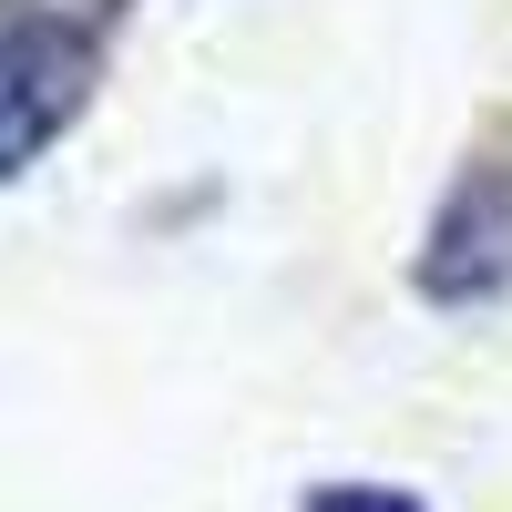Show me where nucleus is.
Listing matches in <instances>:
<instances>
[{"instance_id": "f257e3e1", "label": "nucleus", "mask_w": 512, "mask_h": 512, "mask_svg": "<svg viewBox=\"0 0 512 512\" xmlns=\"http://www.w3.org/2000/svg\"><path fill=\"white\" fill-rule=\"evenodd\" d=\"M93 82H103V52H93L82 21H52V11L0 21V185L31 175V164L82 123Z\"/></svg>"}, {"instance_id": "f03ea898", "label": "nucleus", "mask_w": 512, "mask_h": 512, "mask_svg": "<svg viewBox=\"0 0 512 512\" xmlns=\"http://www.w3.org/2000/svg\"><path fill=\"white\" fill-rule=\"evenodd\" d=\"M410 287L431 297V308H492V297L512 287V144H482L451 175L431 236H420Z\"/></svg>"}, {"instance_id": "7ed1b4c3", "label": "nucleus", "mask_w": 512, "mask_h": 512, "mask_svg": "<svg viewBox=\"0 0 512 512\" xmlns=\"http://www.w3.org/2000/svg\"><path fill=\"white\" fill-rule=\"evenodd\" d=\"M308 512H431V502H410L390 482H328V492H308Z\"/></svg>"}]
</instances>
